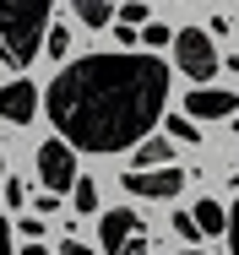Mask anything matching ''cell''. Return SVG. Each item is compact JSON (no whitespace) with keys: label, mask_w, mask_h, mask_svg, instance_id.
Wrapping results in <instances>:
<instances>
[{"label":"cell","mask_w":239,"mask_h":255,"mask_svg":"<svg viewBox=\"0 0 239 255\" xmlns=\"http://www.w3.org/2000/svg\"><path fill=\"white\" fill-rule=\"evenodd\" d=\"M169 103V65L158 54H82L60 65L44 109L71 152H136Z\"/></svg>","instance_id":"obj_1"},{"label":"cell","mask_w":239,"mask_h":255,"mask_svg":"<svg viewBox=\"0 0 239 255\" xmlns=\"http://www.w3.org/2000/svg\"><path fill=\"white\" fill-rule=\"evenodd\" d=\"M49 0H0V60L11 71H27L44 54Z\"/></svg>","instance_id":"obj_2"},{"label":"cell","mask_w":239,"mask_h":255,"mask_svg":"<svg viewBox=\"0 0 239 255\" xmlns=\"http://www.w3.org/2000/svg\"><path fill=\"white\" fill-rule=\"evenodd\" d=\"M174 60H180V71L191 76L196 87H207L212 71L223 65V60H218V44H212V33H201V27H180V33H174Z\"/></svg>","instance_id":"obj_3"},{"label":"cell","mask_w":239,"mask_h":255,"mask_svg":"<svg viewBox=\"0 0 239 255\" xmlns=\"http://www.w3.org/2000/svg\"><path fill=\"white\" fill-rule=\"evenodd\" d=\"M38 174H44V185H49V196H60V190H71L82 174H76V152L54 136V141H44L38 147Z\"/></svg>","instance_id":"obj_4"},{"label":"cell","mask_w":239,"mask_h":255,"mask_svg":"<svg viewBox=\"0 0 239 255\" xmlns=\"http://www.w3.org/2000/svg\"><path fill=\"white\" fill-rule=\"evenodd\" d=\"M125 190L131 196H152V201H174L185 190V174L169 163V168H131L125 174Z\"/></svg>","instance_id":"obj_5"},{"label":"cell","mask_w":239,"mask_h":255,"mask_svg":"<svg viewBox=\"0 0 239 255\" xmlns=\"http://www.w3.org/2000/svg\"><path fill=\"white\" fill-rule=\"evenodd\" d=\"M239 114V93H229V87H196L191 98H185V120H234Z\"/></svg>","instance_id":"obj_6"},{"label":"cell","mask_w":239,"mask_h":255,"mask_svg":"<svg viewBox=\"0 0 239 255\" xmlns=\"http://www.w3.org/2000/svg\"><path fill=\"white\" fill-rule=\"evenodd\" d=\"M136 234H142V223H136V212H131V206H114V212H103V217H98V245H103V255H120Z\"/></svg>","instance_id":"obj_7"},{"label":"cell","mask_w":239,"mask_h":255,"mask_svg":"<svg viewBox=\"0 0 239 255\" xmlns=\"http://www.w3.org/2000/svg\"><path fill=\"white\" fill-rule=\"evenodd\" d=\"M33 109H38V93H33L27 82H11V87H0V120H11V125H27V120H33Z\"/></svg>","instance_id":"obj_8"},{"label":"cell","mask_w":239,"mask_h":255,"mask_svg":"<svg viewBox=\"0 0 239 255\" xmlns=\"http://www.w3.org/2000/svg\"><path fill=\"white\" fill-rule=\"evenodd\" d=\"M191 223H196V234H223V223H229V212H223L218 201H207V196H201V201L191 206Z\"/></svg>","instance_id":"obj_9"},{"label":"cell","mask_w":239,"mask_h":255,"mask_svg":"<svg viewBox=\"0 0 239 255\" xmlns=\"http://www.w3.org/2000/svg\"><path fill=\"white\" fill-rule=\"evenodd\" d=\"M169 157H174L169 136H147L142 147H136V168H169Z\"/></svg>","instance_id":"obj_10"},{"label":"cell","mask_w":239,"mask_h":255,"mask_svg":"<svg viewBox=\"0 0 239 255\" xmlns=\"http://www.w3.org/2000/svg\"><path fill=\"white\" fill-rule=\"evenodd\" d=\"M76 16H82L87 27H109V22H114V5H103V0H76Z\"/></svg>","instance_id":"obj_11"},{"label":"cell","mask_w":239,"mask_h":255,"mask_svg":"<svg viewBox=\"0 0 239 255\" xmlns=\"http://www.w3.org/2000/svg\"><path fill=\"white\" fill-rule=\"evenodd\" d=\"M71 206H76V212H98V185L93 179H76V185H71Z\"/></svg>","instance_id":"obj_12"},{"label":"cell","mask_w":239,"mask_h":255,"mask_svg":"<svg viewBox=\"0 0 239 255\" xmlns=\"http://www.w3.org/2000/svg\"><path fill=\"white\" fill-rule=\"evenodd\" d=\"M114 16H120V27H147V16H152V11H147V0H125Z\"/></svg>","instance_id":"obj_13"},{"label":"cell","mask_w":239,"mask_h":255,"mask_svg":"<svg viewBox=\"0 0 239 255\" xmlns=\"http://www.w3.org/2000/svg\"><path fill=\"white\" fill-rule=\"evenodd\" d=\"M44 54L65 60V54H71V33H65V27H49V33H44Z\"/></svg>","instance_id":"obj_14"},{"label":"cell","mask_w":239,"mask_h":255,"mask_svg":"<svg viewBox=\"0 0 239 255\" xmlns=\"http://www.w3.org/2000/svg\"><path fill=\"white\" fill-rule=\"evenodd\" d=\"M136 44H152V49H158V44H174V33H169L163 22H147L142 33H136Z\"/></svg>","instance_id":"obj_15"},{"label":"cell","mask_w":239,"mask_h":255,"mask_svg":"<svg viewBox=\"0 0 239 255\" xmlns=\"http://www.w3.org/2000/svg\"><path fill=\"white\" fill-rule=\"evenodd\" d=\"M163 130H174V141H201V130H196L185 114H169V125H163Z\"/></svg>","instance_id":"obj_16"},{"label":"cell","mask_w":239,"mask_h":255,"mask_svg":"<svg viewBox=\"0 0 239 255\" xmlns=\"http://www.w3.org/2000/svg\"><path fill=\"white\" fill-rule=\"evenodd\" d=\"M223 234H229V250L239 255V201H234V212H229V223H223Z\"/></svg>","instance_id":"obj_17"},{"label":"cell","mask_w":239,"mask_h":255,"mask_svg":"<svg viewBox=\"0 0 239 255\" xmlns=\"http://www.w3.org/2000/svg\"><path fill=\"white\" fill-rule=\"evenodd\" d=\"M22 234H27V239L38 245V234H44V217H22Z\"/></svg>","instance_id":"obj_18"},{"label":"cell","mask_w":239,"mask_h":255,"mask_svg":"<svg viewBox=\"0 0 239 255\" xmlns=\"http://www.w3.org/2000/svg\"><path fill=\"white\" fill-rule=\"evenodd\" d=\"M5 201H11V206H22V201H27V190H22L16 179H5Z\"/></svg>","instance_id":"obj_19"},{"label":"cell","mask_w":239,"mask_h":255,"mask_svg":"<svg viewBox=\"0 0 239 255\" xmlns=\"http://www.w3.org/2000/svg\"><path fill=\"white\" fill-rule=\"evenodd\" d=\"M60 255H87V245H82V239H71V234H65V245H60Z\"/></svg>","instance_id":"obj_20"},{"label":"cell","mask_w":239,"mask_h":255,"mask_svg":"<svg viewBox=\"0 0 239 255\" xmlns=\"http://www.w3.org/2000/svg\"><path fill=\"white\" fill-rule=\"evenodd\" d=\"M120 255H147V239H142V234H136V239H131V245H125V250H120Z\"/></svg>","instance_id":"obj_21"},{"label":"cell","mask_w":239,"mask_h":255,"mask_svg":"<svg viewBox=\"0 0 239 255\" xmlns=\"http://www.w3.org/2000/svg\"><path fill=\"white\" fill-rule=\"evenodd\" d=\"M0 255H11V228H5V217H0Z\"/></svg>","instance_id":"obj_22"},{"label":"cell","mask_w":239,"mask_h":255,"mask_svg":"<svg viewBox=\"0 0 239 255\" xmlns=\"http://www.w3.org/2000/svg\"><path fill=\"white\" fill-rule=\"evenodd\" d=\"M27 255H49V250H44V245H27Z\"/></svg>","instance_id":"obj_23"},{"label":"cell","mask_w":239,"mask_h":255,"mask_svg":"<svg viewBox=\"0 0 239 255\" xmlns=\"http://www.w3.org/2000/svg\"><path fill=\"white\" fill-rule=\"evenodd\" d=\"M185 255H207V250H185Z\"/></svg>","instance_id":"obj_24"},{"label":"cell","mask_w":239,"mask_h":255,"mask_svg":"<svg viewBox=\"0 0 239 255\" xmlns=\"http://www.w3.org/2000/svg\"><path fill=\"white\" fill-rule=\"evenodd\" d=\"M0 174H5V157H0Z\"/></svg>","instance_id":"obj_25"}]
</instances>
